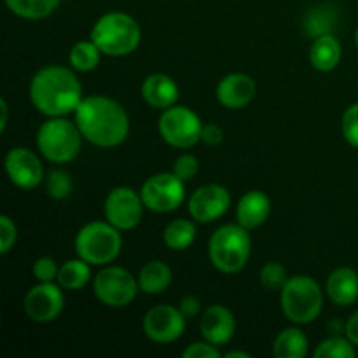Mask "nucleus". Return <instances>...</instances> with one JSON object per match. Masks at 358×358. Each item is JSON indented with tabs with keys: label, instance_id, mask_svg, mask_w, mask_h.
<instances>
[{
	"label": "nucleus",
	"instance_id": "nucleus-1",
	"mask_svg": "<svg viewBox=\"0 0 358 358\" xmlns=\"http://www.w3.org/2000/svg\"><path fill=\"white\" fill-rule=\"evenodd\" d=\"M73 114L83 136L93 145L112 149L128 138V112L114 98L103 94L86 96Z\"/></svg>",
	"mask_w": 358,
	"mask_h": 358
},
{
	"label": "nucleus",
	"instance_id": "nucleus-2",
	"mask_svg": "<svg viewBox=\"0 0 358 358\" xmlns=\"http://www.w3.org/2000/svg\"><path fill=\"white\" fill-rule=\"evenodd\" d=\"M30 100L48 117H65L83 101V84L73 70L62 65L42 66L30 80Z\"/></svg>",
	"mask_w": 358,
	"mask_h": 358
},
{
	"label": "nucleus",
	"instance_id": "nucleus-3",
	"mask_svg": "<svg viewBox=\"0 0 358 358\" xmlns=\"http://www.w3.org/2000/svg\"><path fill=\"white\" fill-rule=\"evenodd\" d=\"M91 41L103 55L121 58L136 51L142 41V30L135 17L114 10L98 17L91 28Z\"/></svg>",
	"mask_w": 358,
	"mask_h": 358
},
{
	"label": "nucleus",
	"instance_id": "nucleus-4",
	"mask_svg": "<svg viewBox=\"0 0 358 358\" xmlns=\"http://www.w3.org/2000/svg\"><path fill=\"white\" fill-rule=\"evenodd\" d=\"M252 254V238L240 224L220 226L208 241V255L213 268L224 275H234L247 266Z\"/></svg>",
	"mask_w": 358,
	"mask_h": 358
},
{
	"label": "nucleus",
	"instance_id": "nucleus-5",
	"mask_svg": "<svg viewBox=\"0 0 358 358\" xmlns=\"http://www.w3.org/2000/svg\"><path fill=\"white\" fill-rule=\"evenodd\" d=\"M83 138L77 122L65 117H49L37 131V149L51 163L65 164L80 152Z\"/></svg>",
	"mask_w": 358,
	"mask_h": 358
},
{
	"label": "nucleus",
	"instance_id": "nucleus-6",
	"mask_svg": "<svg viewBox=\"0 0 358 358\" xmlns=\"http://www.w3.org/2000/svg\"><path fill=\"white\" fill-rule=\"evenodd\" d=\"M282 310L283 315L297 325L315 322L324 310V294L320 285L306 275L289 278L282 289Z\"/></svg>",
	"mask_w": 358,
	"mask_h": 358
},
{
	"label": "nucleus",
	"instance_id": "nucleus-7",
	"mask_svg": "<svg viewBox=\"0 0 358 358\" xmlns=\"http://www.w3.org/2000/svg\"><path fill=\"white\" fill-rule=\"evenodd\" d=\"M122 236L110 222H90L77 233L76 252L91 266H107L119 257Z\"/></svg>",
	"mask_w": 358,
	"mask_h": 358
},
{
	"label": "nucleus",
	"instance_id": "nucleus-8",
	"mask_svg": "<svg viewBox=\"0 0 358 358\" xmlns=\"http://www.w3.org/2000/svg\"><path fill=\"white\" fill-rule=\"evenodd\" d=\"M203 126L194 110L184 105H173L161 114L159 135L175 149H189L201 142Z\"/></svg>",
	"mask_w": 358,
	"mask_h": 358
},
{
	"label": "nucleus",
	"instance_id": "nucleus-9",
	"mask_svg": "<svg viewBox=\"0 0 358 358\" xmlns=\"http://www.w3.org/2000/svg\"><path fill=\"white\" fill-rule=\"evenodd\" d=\"M138 290V278L119 266H107L93 280L94 296L108 308L128 306L135 301Z\"/></svg>",
	"mask_w": 358,
	"mask_h": 358
},
{
	"label": "nucleus",
	"instance_id": "nucleus-10",
	"mask_svg": "<svg viewBox=\"0 0 358 358\" xmlns=\"http://www.w3.org/2000/svg\"><path fill=\"white\" fill-rule=\"evenodd\" d=\"M140 196H142L145 208H149L150 212L170 213L184 203V180H180L173 171L156 173L143 182Z\"/></svg>",
	"mask_w": 358,
	"mask_h": 358
},
{
	"label": "nucleus",
	"instance_id": "nucleus-11",
	"mask_svg": "<svg viewBox=\"0 0 358 358\" xmlns=\"http://www.w3.org/2000/svg\"><path fill=\"white\" fill-rule=\"evenodd\" d=\"M143 199L142 196L131 187H115L108 192L103 205V213L107 222L117 227L119 231L135 229L143 217Z\"/></svg>",
	"mask_w": 358,
	"mask_h": 358
},
{
	"label": "nucleus",
	"instance_id": "nucleus-12",
	"mask_svg": "<svg viewBox=\"0 0 358 358\" xmlns=\"http://www.w3.org/2000/svg\"><path fill=\"white\" fill-rule=\"evenodd\" d=\"M63 287L52 282H38L31 287L23 299V310L30 320L49 324L62 315L65 306Z\"/></svg>",
	"mask_w": 358,
	"mask_h": 358
},
{
	"label": "nucleus",
	"instance_id": "nucleus-13",
	"mask_svg": "<svg viewBox=\"0 0 358 358\" xmlns=\"http://www.w3.org/2000/svg\"><path fill=\"white\" fill-rule=\"evenodd\" d=\"M185 320L178 306H159L150 308L143 317V332L147 338L157 345H170L182 338L185 331Z\"/></svg>",
	"mask_w": 358,
	"mask_h": 358
},
{
	"label": "nucleus",
	"instance_id": "nucleus-14",
	"mask_svg": "<svg viewBox=\"0 0 358 358\" xmlns=\"http://www.w3.org/2000/svg\"><path fill=\"white\" fill-rule=\"evenodd\" d=\"M231 206V194L224 185L206 184L189 198V215L194 222L210 224L219 220Z\"/></svg>",
	"mask_w": 358,
	"mask_h": 358
},
{
	"label": "nucleus",
	"instance_id": "nucleus-15",
	"mask_svg": "<svg viewBox=\"0 0 358 358\" xmlns=\"http://www.w3.org/2000/svg\"><path fill=\"white\" fill-rule=\"evenodd\" d=\"M6 173L16 187L30 191L44 180V166L34 150L14 147L6 156Z\"/></svg>",
	"mask_w": 358,
	"mask_h": 358
},
{
	"label": "nucleus",
	"instance_id": "nucleus-16",
	"mask_svg": "<svg viewBox=\"0 0 358 358\" xmlns=\"http://www.w3.org/2000/svg\"><path fill=\"white\" fill-rule=\"evenodd\" d=\"M199 331L208 343L215 346L227 345L236 331V320L229 308L222 304H213L203 311L199 318Z\"/></svg>",
	"mask_w": 358,
	"mask_h": 358
},
{
	"label": "nucleus",
	"instance_id": "nucleus-17",
	"mask_svg": "<svg viewBox=\"0 0 358 358\" xmlns=\"http://www.w3.org/2000/svg\"><path fill=\"white\" fill-rule=\"evenodd\" d=\"M255 93H257V87H255L254 79L247 73H227L217 84V100L229 110L247 107L255 98Z\"/></svg>",
	"mask_w": 358,
	"mask_h": 358
},
{
	"label": "nucleus",
	"instance_id": "nucleus-18",
	"mask_svg": "<svg viewBox=\"0 0 358 358\" xmlns=\"http://www.w3.org/2000/svg\"><path fill=\"white\" fill-rule=\"evenodd\" d=\"M142 96L152 108L166 110L178 100V86L166 73H150L142 84Z\"/></svg>",
	"mask_w": 358,
	"mask_h": 358
},
{
	"label": "nucleus",
	"instance_id": "nucleus-19",
	"mask_svg": "<svg viewBox=\"0 0 358 358\" xmlns=\"http://www.w3.org/2000/svg\"><path fill=\"white\" fill-rule=\"evenodd\" d=\"M271 213V201L262 191H248L241 196L236 206V219L245 229H255L268 220Z\"/></svg>",
	"mask_w": 358,
	"mask_h": 358
},
{
	"label": "nucleus",
	"instance_id": "nucleus-20",
	"mask_svg": "<svg viewBox=\"0 0 358 358\" xmlns=\"http://www.w3.org/2000/svg\"><path fill=\"white\" fill-rule=\"evenodd\" d=\"M327 294L336 306H352L358 299V273L352 268H338L329 275Z\"/></svg>",
	"mask_w": 358,
	"mask_h": 358
},
{
	"label": "nucleus",
	"instance_id": "nucleus-21",
	"mask_svg": "<svg viewBox=\"0 0 358 358\" xmlns=\"http://www.w3.org/2000/svg\"><path fill=\"white\" fill-rule=\"evenodd\" d=\"M341 42L332 34L320 35L313 41L310 49V62L318 72H331L341 62Z\"/></svg>",
	"mask_w": 358,
	"mask_h": 358
},
{
	"label": "nucleus",
	"instance_id": "nucleus-22",
	"mask_svg": "<svg viewBox=\"0 0 358 358\" xmlns=\"http://www.w3.org/2000/svg\"><path fill=\"white\" fill-rule=\"evenodd\" d=\"M138 287L143 294L157 296L171 285V268L163 261H149L138 273Z\"/></svg>",
	"mask_w": 358,
	"mask_h": 358
},
{
	"label": "nucleus",
	"instance_id": "nucleus-23",
	"mask_svg": "<svg viewBox=\"0 0 358 358\" xmlns=\"http://www.w3.org/2000/svg\"><path fill=\"white\" fill-rule=\"evenodd\" d=\"M276 358H303L308 355V338L301 329L290 327L280 332L273 343Z\"/></svg>",
	"mask_w": 358,
	"mask_h": 358
},
{
	"label": "nucleus",
	"instance_id": "nucleus-24",
	"mask_svg": "<svg viewBox=\"0 0 358 358\" xmlns=\"http://www.w3.org/2000/svg\"><path fill=\"white\" fill-rule=\"evenodd\" d=\"M196 224L189 219H175L164 227L163 241L170 250L180 252L191 247L196 240Z\"/></svg>",
	"mask_w": 358,
	"mask_h": 358
},
{
	"label": "nucleus",
	"instance_id": "nucleus-25",
	"mask_svg": "<svg viewBox=\"0 0 358 358\" xmlns=\"http://www.w3.org/2000/svg\"><path fill=\"white\" fill-rule=\"evenodd\" d=\"M90 262L84 259H70L65 264L59 266L58 278L56 282L66 290H80L86 287L91 280V268Z\"/></svg>",
	"mask_w": 358,
	"mask_h": 358
},
{
	"label": "nucleus",
	"instance_id": "nucleus-26",
	"mask_svg": "<svg viewBox=\"0 0 358 358\" xmlns=\"http://www.w3.org/2000/svg\"><path fill=\"white\" fill-rule=\"evenodd\" d=\"M62 0H6V6L23 20H42L56 10Z\"/></svg>",
	"mask_w": 358,
	"mask_h": 358
},
{
	"label": "nucleus",
	"instance_id": "nucleus-27",
	"mask_svg": "<svg viewBox=\"0 0 358 358\" xmlns=\"http://www.w3.org/2000/svg\"><path fill=\"white\" fill-rule=\"evenodd\" d=\"M103 52L100 51L93 41L77 42L69 52L70 66L77 72H91L100 65V59Z\"/></svg>",
	"mask_w": 358,
	"mask_h": 358
},
{
	"label": "nucleus",
	"instance_id": "nucleus-28",
	"mask_svg": "<svg viewBox=\"0 0 358 358\" xmlns=\"http://www.w3.org/2000/svg\"><path fill=\"white\" fill-rule=\"evenodd\" d=\"M336 20H338V17H336L332 7L327 6V3H322V6L313 7V9L306 14V20H304V30L317 38L320 37V35L331 34Z\"/></svg>",
	"mask_w": 358,
	"mask_h": 358
},
{
	"label": "nucleus",
	"instance_id": "nucleus-29",
	"mask_svg": "<svg viewBox=\"0 0 358 358\" xmlns=\"http://www.w3.org/2000/svg\"><path fill=\"white\" fill-rule=\"evenodd\" d=\"M315 358H355V345L348 338H329L315 348Z\"/></svg>",
	"mask_w": 358,
	"mask_h": 358
},
{
	"label": "nucleus",
	"instance_id": "nucleus-30",
	"mask_svg": "<svg viewBox=\"0 0 358 358\" xmlns=\"http://www.w3.org/2000/svg\"><path fill=\"white\" fill-rule=\"evenodd\" d=\"M259 280L266 290H271V292L280 290L282 292V289L289 282V273H287L285 266H282L280 262H268V264L262 266Z\"/></svg>",
	"mask_w": 358,
	"mask_h": 358
},
{
	"label": "nucleus",
	"instance_id": "nucleus-31",
	"mask_svg": "<svg viewBox=\"0 0 358 358\" xmlns=\"http://www.w3.org/2000/svg\"><path fill=\"white\" fill-rule=\"evenodd\" d=\"M73 182L69 171L52 170L45 178V191L52 199H65L72 194Z\"/></svg>",
	"mask_w": 358,
	"mask_h": 358
},
{
	"label": "nucleus",
	"instance_id": "nucleus-32",
	"mask_svg": "<svg viewBox=\"0 0 358 358\" xmlns=\"http://www.w3.org/2000/svg\"><path fill=\"white\" fill-rule=\"evenodd\" d=\"M341 128L346 142L358 149V103L350 105L346 108L345 114H343Z\"/></svg>",
	"mask_w": 358,
	"mask_h": 358
},
{
	"label": "nucleus",
	"instance_id": "nucleus-33",
	"mask_svg": "<svg viewBox=\"0 0 358 358\" xmlns=\"http://www.w3.org/2000/svg\"><path fill=\"white\" fill-rule=\"evenodd\" d=\"M198 157L192 156V154H182L180 157H177V161L173 164V173L184 182L192 180L196 177V173H198Z\"/></svg>",
	"mask_w": 358,
	"mask_h": 358
},
{
	"label": "nucleus",
	"instance_id": "nucleus-34",
	"mask_svg": "<svg viewBox=\"0 0 358 358\" xmlns=\"http://www.w3.org/2000/svg\"><path fill=\"white\" fill-rule=\"evenodd\" d=\"M17 238V227L7 215H0V254L6 255L14 247Z\"/></svg>",
	"mask_w": 358,
	"mask_h": 358
},
{
	"label": "nucleus",
	"instance_id": "nucleus-35",
	"mask_svg": "<svg viewBox=\"0 0 358 358\" xmlns=\"http://www.w3.org/2000/svg\"><path fill=\"white\" fill-rule=\"evenodd\" d=\"M58 271L59 268L52 257H38L34 264V276L37 282H55Z\"/></svg>",
	"mask_w": 358,
	"mask_h": 358
},
{
	"label": "nucleus",
	"instance_id": "nucleus-36",
	"mask_svg": "<svg viewBox=\"0 0 358 358\" xmlns=\"http://www.w3.org/2000/svg\"><path fill=\"white\" fill-rule=\"evenodd\" d=\"M182 357L184 358H219L220 352L215 345L205 341H199V343H192L189 345L187 348L182 352Z\"/></svg>",
	"mask_w": 358,
	"mask_h": 358
},
{
	"label": "nucleus",
	"instance_id": "nucleus-37",
	"mask_svg": "<svg viewBox=\"0 0 358 358\" xmlns=\"http://www.w3.org/2000/svg\"><path fill=\"white\" fill-rule=\"evenodd\" d=\"M178 310L182 311V315L187 320H191V318L199 317V313H201V303H199V299L196 296H185L178 303Z\"/></svg>",
	"mask_w": 358,
	"mask_h": 358
},
{
	"label": "nucleus",
	"instance_id": "nucleus-38",
	"mask_svg": "<svg viewBox=\"0 0 358 358\" xmlns=\"http://www.w3.org/2000/svg\"><path fill=\"white\" fill-rule=\"evenodd\" d=\"M224 140V129L217 124H205L201 131V142H205L206 145L215 147L219 143H222Z\"/></svg>",
	"mask_w": 358,
	"mask_h": 358
},
{
	"label": "nucleus",
	"instance_id": "nucleus-39",
	"mask_svg": "<svg viewBox=\"0 0 358 358\" xmlns=\"http://www.w3.org/2000/svg\"><path fill=\"white\" fill-rule=\"evenodd\" d=\"M345 332H346V338H348L353 345L358 346V311L357 313H353L352 317H350V320L346 322Z\"/></svg>",
	"mask_w": 358,
	"mask_h": 358
},
{
	"label": "nucleus",
	"instance_id": "nucleus-40",
	"mask_svg": "<svg viewBox=\"0 0 358 358\" xmlns=\"http://www.w3.org/2000/svg\"><path fill=\"white\" fill-rule=\"evenodd\" d=\"M0 110H2V117H0V129H6V124H7V114H9V107H7L6 100H0Z\"/></svg>",
	"mask_w": 358,
	"mask_h": 358
},
{
	"label": "nucleus",
	"instance_id": "nucleus-41",
	"mask_svg": "<svg viewBox=\"0 0 358 358\" xmlns=\"http://www.w3.org/2000/svg\"><path fill=\"white\" fill-rule=\"evenodd\" d=\"M224 357H227V358H250V355H248L247 352H240V350H234V352H227Z\"/></svg>",
	"mask_w": 358,
	"mask_h": 358
},
{
	"label": "nucleus",
	"instance_id": "nucleus-42",
	"mask_svg": "<svg viewBox=\"0 0 358 358\" xmlns=\"http://www.w3.org/2000/svg\"><path fill=\"white\" fill-rule=\"evenodd\" d=\"M355 41H357V45H358V28H357V35H355Z\"/></svg>",
	"mask_w": 358,
	"mask_h": 358
}]
</instances>
